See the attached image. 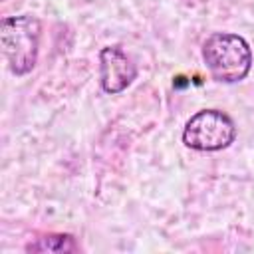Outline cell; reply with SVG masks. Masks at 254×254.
Segmentation results:
<instances>
[{
  "mask_svg": "<svg viewBox=\"0 0 254 254\" xmlns=\"http://www.w3.org/2000/svg\"><path fill=\"white\" fill-rule=\"evenodd\" d=\"M200 58L210 77L218 83H238L248 77L254 54L250 44L234 32H212L200 48Z\"/></svg>",
  "mask_w": 254,
  "mask_h": 254,
  "instance_id": "cell-1",
  "label": "cell"
},
{
  "mask_svg": "<svg viewBox=\"0 0 254 254\" xmlns=\"http://www.w3.org/2000/svg\"><path fill=\"white\" fill-rule=\"evenodd\" d=\"M40 38H42V22L34 14H18L6 16L0 22V44L2 54L8 64V69L22 77L28 75L36 64L40 54Z\"/></svg>",
  "mask_w": 254,
  "mask_h": 254,
  "instance_id": "cell-2",
  "label": "cell"
},
{
  "mask_svg": "<svg viewBox=\"0 0 254 254\" xmlns=\"http://www.w3.org/2000/svg\"><path fill=\"white\" fill-rule=\"evenodd\" d=\"M236 139V125L222 109L206 107L189 117L183 129V145L200 151L214 153L230 147Z\"/></svg>",
  "mask_w": 254,
  "mask_h": 254,
  "instance_id": "cell-3",
  "label": "cell"
},
{
  "mask_svg": "<svg viewBox=\"0 0 254 254\" xmlns=\"http://www.w3.org/2000/svg\"><path fill=\"white\" fill-rule=\"evenodd\" d=\"M137 77V65L121 46H105L99 50V83L109 95L125 91Z\"/></svg>",
  "mask_w": 254,
  "mask_h": 254,
  "instance_id": "cell-4",
  "label": "cell"
},
{
  "mask_svg": "<svg viewBox=\"0 0 254 254\" xmlns=\"http://www.w3.org/2000/svg\"><path fill=\"white\" fill-rule=\"evenodd\" d=\"M28 252H77L79 244L71 234H46L26 246Z\"/></svg>",
  "mask_w": 254,
  "mask_h": 254,
  "instance_id": "cell-5",
  "label": "cell"
}]
</instances>
